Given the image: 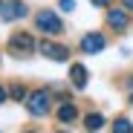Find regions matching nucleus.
<instances>
[{
  "instance_id": "8",
  "label": "nucleus",
  "mask_w": 133,
  "mask_h": 133,
  "mask_svg": "<svg viewBox=\"0 0 133 133\" xmlns=\"http://www.w3.org/2000/svg\"><path fill=\"white\" fill-rule=\"evenodd\" d=\"M107 23L116 26V29H127V15H124L122 9H110V12H107Z\"/></svg>"
},
{
  "instance_id": "15",
  "label": "nucleus",
  "mask_w": 133,
  "mask_h": 133,
  "mask_svg": "<svg viewBox=\"0 0 133 133\" xmlns=\"http://www.w3.org/2000/svg\"><path fill=\"white\" fill-rule=\"evenodd\" d=\"M6 96H9V93L3 90V87H0V104H3V101H6Z\"/></svg>"
},
{
  "instance_id": "17",
  "label": "nucleus",
  "mask_w": 133,
  "mask_h": 133,
  "mask_svg": "<svg viewBox=\"0 0 133 133\" xmlns=\"http://www.w3.org/2000/svg\"><path fill=\"white\" fill-rule=\"evenodd\" d=\"M130 104H133V96H130Z\"/></svg>"
},
{
  "instance_id": "12",
  "label": "nucleus",
  "mask_w": 133,
  "mask_h": 133,
  "mask_svg": "<svg viewBox=\"0 0 133 133\" xmlns=\"http://www.w3.org/2000/svg\"><path fill=\"white\" fill-rule=\"evenodd\" d=\"M113 133H133V122H130V119H116Z\"/></svg>"
},
{
  "instance_id": "9",
  "label": "nucleus",
  "mask_w": 133,
  "mask_h": 133,
  "mask_svg": "<svg viewBox=\"0 0 133 133\" xmlns=\"http://www.w3.org/2000/svg\"><path fill=\"white\" fill-rule=\"evenodd\" d=\"M70 75H72V84L78 87V90L87 87V70H84L81 64H72V66H70Z\"/></svg>"
},
{
  "instance_id": "18",
  "label": "nucleus",
  "mask_w": 133,
  "mask_h": 133,
  "mask_svg": "<svg viewBox=\"0 0 133 133\" xmlns=\"http://www.w3.org/2000/svg\"><path fill=\"white\" fill-rule=\"evenodd\" d=\"M58 133H66V130H58Z\"/></svg>"
},
{
  "instance_id": "3",
  "label": "nucleus",
  "mask_w": 133,
  "mask_h": 133,
  "mask_svg": "<svg viewBox=\"0 0 133 133\" xmlns=\"http://www.w3.org/2000/svg\"><path fill=\"white\" fill-rule=\"evenodd\" d=\"M26 107H29V113L32 116H46L49 113V93L46 90H38L26 98Z\"/></svg>"
},
{
  "instance_id": "14",
  "label": "nucleus",
  "mask_w": 133,
  "mask_h": 133,
  "mask_svg": "<svg viewBox=\"0 0 133 133\" xmlns=\"http://www.w3.org/2000/svg\"><path fill=\"white\" fill-rule=\"evenodd\" d=\"M93 6H110V0H90Z\"/></svg>"
},
{
  "instance_id": "16",
  "label": "nucleus",
  "mask_w": 133,
  "mask_h": 133,
  "mask_svg": "<svg viewBox=\"0 0 133 133\" xmlns=\"http://www.w3.org/2000/svg\"><path fill=\"white\" fill-rule=\"evenodd\" d=\"M124 6H127V9H130V12H133V0H124Z\"/></svg>"
},
{
  "instance_id": "10",
  "label": "nucleus",
  "mask_w": 133,
  "mask_h": 133,
  "mask_svg": "<svg viewBox=\"0 0 133 133\" xmlns=\"http://www.w3.org/2000/svg\"><path fill=\"white\" fill-rule=\"evenodd\" d=\"M84 124L90 127V130H98V127L104 124V116H101V113H90V116L84 119Z\"/></svg>"
},
{
  "instance_id": "4",
  "label": "nucleus",
  "mask_w": 133,
  "mask_h": 133,
  "mask_svg": "<svg viewBox=\"0 0 133 133\" xmlns=\"http://www.w3.org/2000/svg\"><path fill=\"white\" fill-rule=\"evenodd\" d=\"M104 46H107V41H104L101 32H90V35L81 38V52H87V55H96V52H101Z\"/></svg>"
},
{
  "instance_id": "13",
  "label": "nucleus",
  "mask_w": 133,
  "mask_h": 133,
  "mask_svg": "<svg viewBox=\"0 0 133 133\" xmlns=\"http://www.w3.org/2000/svg\"><path fill=\"white\" fill-rule=\"evenodd\" d=\"M58 6H61V12H72L75 9V0H58Z\"/></svg>"
},
{
  "instance_id": "7",
  "label": "nucleus",
  "mask_w": 133,
  "mask_h": 133,
  "mask_svg": "<svg viewBox=\"0 0 133 133\" xmlns=\"http://www.w3.org/2000/svg\"><path fill=\"white\" fill-rule=\"evenodd\" d=\"M78 119V110H75V104H70V101H64L61 107H58V122H64V124H70V122H75Z\"/></svg>"
},
{
  "instance_id": "11",
  "label": "nucleus",
  "mask_w": 133,
  "mask_h": 133,
  "mask_svg": "<svg viewBox=\"0 0 133 133\" xmlns=\"http://www.w3.org/2000/svg\"><path fill=\"white\" fill-rule=\"evenodd\" d=\"M9 93H12V98H15V101H26V98H29L23 84H12V87H9Z\"/></svg>"
},
{
  "instance_id": "6",
  "label": "nucleus",
  "mask_w": 133,
  "mask_h": 133,
  "mask_svg": "<svg viewBox=\"0 0 133 133\" xmlns=\"http://www.w3.org/2000/svg\"><path fill=\"white\" fill-rule=\"evenodd\" d=\"M29 9L23 3H17V0H9V3H0V17L3 20H17V17H23Z\"/></svg>"
},
{
  "instance_id": "5",
  "label": "nucleus",
  "mask_w": 133,
  "mask_h": 133,
  "mask_svg": "<svg viewBox=\"0 0 133 133\" xmlns=\"http://www.w3.org/2000/svg\"><path fill=\"white\" fill-rule=\"evenodd\" d=\"M38 49H41V55H46V58H52V61H58V64L70 61V49H66V46H58V43H52V41H43Z\"/></svg>"
},
{
  "instance_id": "2",
  "label": "nucleus",
  "mask_w": 133,
  "mask_h": 133,
  "mask_svg": "<svg viewBox=\"0 0 133 133\" xmlns=\"http://www.w3.org/2000/svg\"><path fill=\"white\" fill-rule=\"evenodd\" d=\"M32 49H35V38H32V35L15 32V35L9 38V52H15V55H29Z\"/></svg>"
},
{
  "instance_id": "1",
  "label": "nucleus",
  "mask_w": 133,
  "mask_h": 133,
  "mask_svg": "<svg viewBox=\"0 0 133 133\" xmlns=\"http://www.w3.org/2000/svg\"><path fill=\"white\" fill-rule=\"evenodd\" d=\"M35 23H38V29H41V32H46V35H58V32H64L61 17H58L55 12H49V9L38 12V15H35Z\"/></svg>"
}]
</instances>
